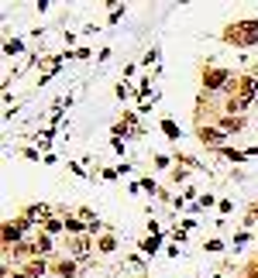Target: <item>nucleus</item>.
<instances>
[{
    "label": "nucleus",
    "mask_w": 258,
    "mask_h": 278,
    "mask_svg": "<svg viewBox=\"0 0 258 278\" xmlns=\"http://www.w3.org/2000/svg\"><path fill=\"white\" fill-rule=\"evenodd\" d=\"M224 41L227 45H241V48L255 45L258 41V21H238V24H231L224 31Z\"/></svg>",
    "instance_id": "f257e3e1"
},
{
    "label": "nucleus",
    "mask_w": 258,
    "mask_h": 278,
    "mask_svg": "<svg viewBox=\"0 0 258 278\" xmlns=\"http://www.w3.org/2000/svg\"><path fill=\"white\" fill-rule=\"evenodd\" d=\"M28 227H31V220H28V216H17V220H7V223H3V244H10V240L17 244V240H21V234H24Z\"/></svg>",
    "instance_id": "f03ea898"
},
{
    "label": "nucleus",
    "mask_w": 258,
    "mask_h": 278,
    "mask_svg": "<svg viewBox=\"0 0 258 278\" xmlns=\"http://www.w3.org/2000/svg\"><path fill=\"white\" fill-rule=\"evenodd\" d=\"M206 89H217V86H227L231 82V72H224V69H213V72H206Z\"/></svg>",
    "instance_id": "7ed1b4c3"
},
{
    "label": "nucleus",
    "mask_w": 258,
    "mask_h": 278,
    "mask_svg": "<svg viewBox=\"0 0 258 278\" xmlns=\"http://www.w3.org/2000/svg\"><path fill=\"white\" fill-rule=\"evenodd\" d=\"M28 220H45V223H49V220H52V216H49V206H45V203H35V206L28 209Z\"/></svg>",
    "instance_id": "20e7f679"
},
{
    "label": "nucleus",
    "mask_w": 258,
    "mask_h": 278,
    "mask_svg": "<svg viewBox=\"0 0 258 278\" xmlns=\"http://www.w3.org/2000/svg\"><path fill=\"white\" fill-rule=\"evenodd\" d=\"M241 127H245L241 117H224V120H220V131H241Z\"/></svg>",
    "instance_id": "39448f33"
},
{
    "label": "nucleus",
    "mask_w": 258,
    "mask_h": 278,
    "mask_svg": "<svg viewBox=\"0 0 258 278\" xmlns=\"http://www.w3.org/2000/svg\"><path fill=\"white\" fill-rule=\"evenodd\" d=\"M86 251H90V240H86V237H76V240H72V254H76V258H86Z\"/></svg>",
    "instance_id": "423d86ee"
},
{
    "label": "nucleus",
    "mask_w": 258,
    "mask_h": 278,
    "mask_svg": "<svg viewBox=\"0 0 258 278\" xmlns=\"http://www.w3.org/2000/svg\"><path fill=\"white\" fill-rule=\"evenodd\" d=\"M200 141H203V144H206V141H210V144H220V131H210V127H200Z\"/></svg>",
    "instance_id": "0eeeda50"
},
{
    "label": "nucleus",
    "mask_w": 258,
    "mask_h": 278,
    "mask_svg": "<svg viewBox=\"0 0 258 278\" xmlns=\"http://www.w3.org/2000/svg\"><path fill=\"white\" fill-rule=\"evenodd\" d=\"M24 275H28V278H42V275H45V261H31Z\"/></svg>",
    "instance_id": "6e6552de"
},
{
    "label": "nucleus",
    "mask_w": 258,
    "mask_h": 278,
    "mask_svg": "<svg viewBox=\"0 0 258 278\" xmlns=\"http://www.w3.org/2000/svg\"><path fill=\"white\" fill-rule=\"evenodd\" d=\"M55 272H59L62 278H72V275H76V265H72V261H59V265H55Z\"/></svg>",
    "instance_id": "1a4fd4ad"
},
{
    "label": "nucleus",
    "mask_w": 258,
    "mask_h": 278,
    "mask_svg": "<svg viewBox=\"0 0 258 278\" xmlns=\"http://www.w3.org/2000/svg\"><path fill=\"white\" fill-rule=\"evenodd\" d=\"M97 247H100V251H103V254H110V251H114V247H117V240H114V237H110V234H107V237H100V244H97Z\"/></svg>",
    "instance_id": "9d476101"
},
{
    "label": "nucleus",
    "mask_w": 258,
    "mask_h": 278,
    "mask_svg": "<svg viewBox=\"0 0 258 278\" xmlns=\"http://www.w3.org/2000/svg\"><path fill=\"white\" fill-rule=\"evenodd\" d=\"M35 251H38V254H49V251H52V240H49V237H38Z\"/></svg>",
    "instance_id": "9b49d317"
},
{
    "label": "nucleus",
    "mask_w": 258,
    "mask_h": 278,
    "mask_svg": "<svg viewBox=\"0 0 258 278\" xmlns=\"http://www.w3.org/2000/svg\"><path fill=\"white\" fill-rule=\"evenodd\" d=\"M31 251H35L31 244H14V258H28Z\"/></svg>",
    "instance_id": "f8f14e48"
},
{
    "label": "nucleus",
    "mask_w": 258,
    "mask_h": 278,
    "mask_svg": "<svg viewBox=\"0 0 258 278\" xmlns=\"http://www.w3.org/2000/svg\"><path fill=\"white\" fill-rule=\"evenodd\" d=\"M59 230H65L62 220H49V223H45V234H59Z\"/></svg>",
    "instance_id": "ddd939ff"
},
{
    "label": "nucleus",
    "mask_w": 258,
    "mask_h": 278,
    "mask_svg": "<svg viewBox=\"0 0 258 278\" xmlns=\"http://www.w3.org/2000/svg\"><path fill=\"white\" fill-rule=\"evenodd\" d=\"M65 230H69V234H79V230H83V223H79V220H72V216H69V220H65Z\"/></svg>",
    "instance_id": "4468645a"
},
{
    "label": "nucleus",
    "mask_w": 258,
    "mask_h": 278,
    "mask_svg": "<svg viewBox=\"0 0 258 278\" xmlns=\"http://www.w3.org/2000/svg\"><path fill=\"white\" fill-rule=\"evenodd\" d=\"M3 52H7V55H17V52H21V41H7Z\"/></svg>",
    "instance_id": "2eb2a0df"
},
{
    "label": "nucleus",
    "mask_w": 258,
    "mask_h": 278,
    "mask_svg": "<svg viewBox=\"0 0 258 278\" xmlns=\"http://www.w3.org/2000/svg\"><path fill=\"white\" fill-rule=\"evenodd\" d=\"M245 278H258V261H252V268H248V275Z\"/></svg>",
    "instance_id": "dca6fc26"
},
{
    "label": "nucleus",
    "mask_w": 258,
    "mask_h": 278,
    "mask_svg": "<svg viewBox=\"0 0 258 278\" xmlns=\"http://www.w3.org/2000/svg\"><path fill=\"white\" fill-rule=\"evenodd\" d=\"M255 79H258V62H255Z\"/></svg>",
    "instance_id": "f3484780"
},
{
    "label": "nucleus",
    "mask_w": 258,
    "mask_h": 278,
    "mask_svg": "<svg viewBox=\"0 0 258 278\" xmlns=\"http://www.w3.org/2000/svg\"><path fill=\"white\" fill-rule=\"evenodd\" d=\"M14 278H28V275H14Z\"/></svg>",
    "instance_id": "a211bd4d"
}]
</instances>
